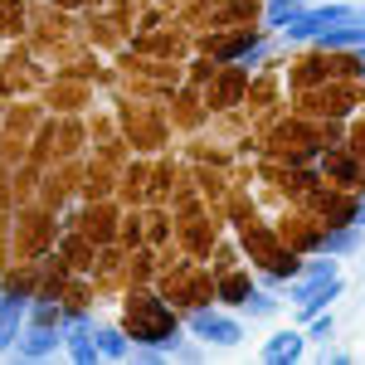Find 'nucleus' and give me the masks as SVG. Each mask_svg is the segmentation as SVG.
<instances>
[{"label":"nucleus","mask_w":365,"mask_h":365,"mask_svg":"<svg viewBox=\"0 0 365 365\" xmlns=\"http://www.w3.org/2000/svg\"><path fill=\"white\" fill-rule=\"evenodd\" d=\"M327 278H336V258H331V253H327V258H312L307 268H297V278H292V297L307 292L312 282H327Z\"/></svg>","instance_id":"nucleus-9"},{"label":"nucleus","mask_w":365,"mask_h":365,"mask_svg":"<svg viewBox=\"0 0 365 365\" xmlns=\"http://www.w3.org/2000/svg\"><path fill=\"white\" fill-rule=\"evenodd\" d=\"M341 287H346V282H341V273H336V278H327V282H312L307 292H297L292 302H297V312H302V317H317V312L327 307L331 297H341Z\"/></svg>","instance_id":"nucleus-7"},{"label":"nucleus","mask_w":365,"mask_h":365,"mask_svg":"<svg viewBox=\"0 0 365 365\" xmlns=\"http://www.w3.org/2000/svg\"><path fill=\"white\" fill-rule=\"evenodd\" d=\"M302 351H307V336H302V331H278V336L268 341V346H263V361L268 365H292V361H302Z\"/></svg>","instance_id":"nucleus-6"},{"label":"nucleus","mask_w":365,"mask_h":365,"mask_svg":"<svg viewBox=\"0 0 365 365\" xmlns=\"http://www.w3.org/2000/svg\"><path fill=\"white\" fill-rule=\"evenodd\" d=\"M29 302L20 297V292H5V302H0V356L20 341V322H25Z\"/></svg>","instance_id":"nucleus-4"},{"label":"nucleus","mask_w":365,"mask_h":365,"mask_svg":"<svg viewBox=\"0 0 365 365\" xmlns=\"http://www.w3.org/2000/svg\"><path fill=\"white\" fill-rule=\"evenodd\" d=\"M331 331H336V322L317 312V317H312V327H307V336H312V341H327V336H331Z\"/></svg>","instance_id":"nucleus-15"},{"label":"nucleus","mask_w":365,"mask_h":365,"mask_svg":"<svg viewBox=\"0 0 365 365\" xmlns=\"http://www.w3.org/2000/svg\"><path fill=\"white\" fill-rule=\"evenodd\" d=\"M29 317H34V327H58V322H63V312H58L54 302H34Z\"/></svg>","instance_id":"nucleus-12"},{"label":"nucleus","mask_w":365,"mask_h":365,"mask_svg":"<svg viewBox=\"0 0 365 365\" xmlns=\"http://www.w3.org/2000/svg\"><path fill=\"white\" fill-rule=\"evenodd\" d=\"M127 327H132V341H141V346H170L175 351V312L161 297L127 302Z\"/></svg>","instance_id":"nucleus-1"},{"label":"nucleus","mask_w":365,"mask_h":365,"mask_svg":"<svg viewBox=\"0 0 365 365\" xmlns=\"http://www.w3.org/2000/svg\"><path fill=\"white\" fill-rule=\"evenodd\" d=\"M190 331H195L200 341H210V346H239V341H244V327H239L234 317H225V312H215V307L190 312Z\"/></svg>","instance_id":"nucleus-3"},{"label":"nucleus","mask_w":365,"mask_h":365,"mask_svg":"<svg viewBox=\"0 0 365 365\" xmlns=\"http://www.w3.org/2000/svg\"><path fill=\"white\" fill-rule=\"evenodd\" d=\"M351 20H361L351 5H317V10H292L287 15V39H317V34H327V29H336V25H351Z\"/></svg>","instance_id":"nucleus-2"},{"label":"nucleus","mask_w":365,"mask_h":365,"mask_svg":"<svg viewBox=\"0 0 365 365\" xmlns=\"http://www.w3.org/2000/svg\"><path fill=\"white\" fill-rule=\"evenodd\" d=\"M292 5H307V0H292Z\"/></svg>","instance_id":"nucleus-17"},{"label":"nucleus","mask_w":365,"mask_h":365,"mask_svg":"<svg viewBox=\"0 0 365 365\" xmlns=\"http://www.w3.org/2000/svg\"><path fill=\"white\" fill-rule=\"evenodd\" d=\"M98 351H103V361H122L127 351H132V341H127V331H98Z\"/></svg>","instance_id":"nucleus-11"},{"label":"nucleus","mask_w":365,"mask_h":365,"mask_svg":"<svg viewBox=\"0 0 365 365\" xmlns=\"http://www.w3.org/2000/svg\"><path fill=\"white\" fill-rule=\"evenodd\" d=\"M244 307H249V317H273V312H278V302H273V297H258V292H249V302H244Z\"/></svg>","instance_id":"nucleus-14"},{"label":"nucleus","mask_w":365,"mask_h":365,"mask_svg":"<svg viewBox=\"0 0 365 365\" xmlns=\"http://www.w3.org/2000/svg\"><path fill=\"white\" fill-rule=\"evenodd\" d=\"M58 327H34V331H25V336H20V356H25V361H49V356H54L58 351Z\"/></svg>","instance_id":"nucleus-8"},{"label":"nucleus","mask_w":365,"mask_h":365,"mask_svg":"<svg viewBox=\"0 0 365 365\" xmlns=\"http://www.w3.org/2000/svg\"><path fill=\"white\" fill-rule=\"evenodd\" d=\"M351 225H361V229H365V200L356 205V210H351Z\"/></svg>","instance_id":"nucleus-16"},{"label":"nucleus","mask_w":365,"mask_h":365,"mask_svg":"<svg viewBox=\"0 0 365 365\" xmlns=\"http://www.w3.org/2000/svg\"><path fill=\"white\" fill-rule=\"evenodd\" d=\"M361 63H365V49H361Z\"/></svg>","instance_id":"nucleus-18"},{"label":"nucleus","mask_w":365,"mask_h":365,"mask_svg":"<svg viewBox=\"0 0 365 365\" xmlns=\"http://www.w3.org/2000/svg\"><path fill=\"white\" fill-rule=\"evenodd\" d=\"M361 239H365V229L361 225H351V229H336V234H327L322 239V253H351V249H361Z\"/></svg>","instance_id":"nucleus-10"},{"label":"nucleus","mask_w":365,"mask_h":365,"mask_svg":"<svg viewBox=\"0 0 365 365\" xmlns=\"http://www.w3.org/2000/svg\"><path fill=\"white\" fill-rule=\"evenodd\" d=\"M68 356H73V361L78 365H93V361H103V351H98V336H93V331H88V322L83 317H73V322H68Z\"/></svg>","instance_id":"nucleus-5"},{"label":"nucleus","mask_w":365,"mask_h":365,"mask_svg":"<svg viewBox=\"0 0 365 365\" xmlns=\"http://www.w3.org/2000/svg\"><path fill=\"white\" fill-rule=\"evenodd\" d=\"M0 302H5V292H0Z\"/></svg>","instance_id":"nucleus-19"},{"label":"nucleus","mask_w":365,"mask_h":365,"mask_svg":"<svg viewBox=\"0 0 365 365\" xmlns=\"http://www.w3.org/2000/svg\"><path fill=\"white\" fill-rule=\"evenodd\" d=\"M249 292H253L249 278H229L225 282V302H239V307H244V302H249Z\"/></svg>","instance_id":"nucleus-13"}]
</instances>
